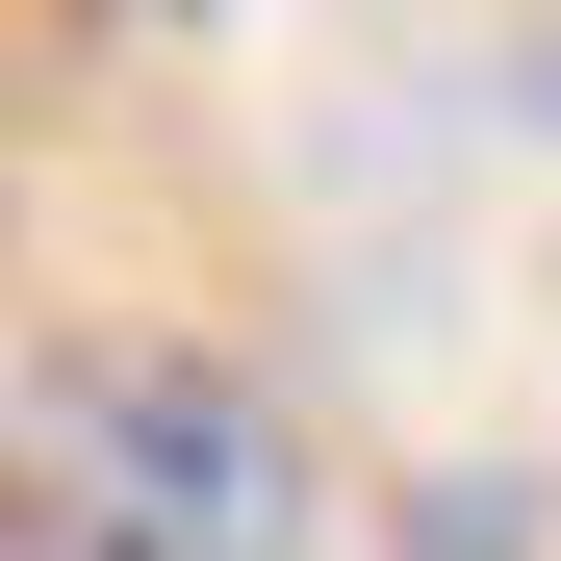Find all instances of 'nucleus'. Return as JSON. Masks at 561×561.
Returning a JSON list of instances; mask_svg holds the SVG:
<instances>
[{
	"mask_svg": "<svg viewBox=\"0 0 561 561\" xmlns=\"http://www.w3.org/2000/svg\"><path fill=\"white\" fill-rule=\"evenodd\" d=\"M0 485H26V561H307V434L205 332H51Z\"/></svg>",
	"mask_w": 561,
	"mask_h": 561,
	"instance_id": "f257e3e1",
	"label": "nucleus"
},
{
	"mask_svg": "<svg viewBox=\"0 0 561 561\" xmlns=\"http://www.w3.org/2000/svg\"><path fill=\"white\" fill-rule=\"evenodd\" d=\"M383 561H561V485L536 459H485V485H409V536Z\"/></svg>",
	"mask_w": 561,
	"mask_h": 561,
	"instance_id": "f03ea898",
	"label": "nucleus"
}]
</instances>
